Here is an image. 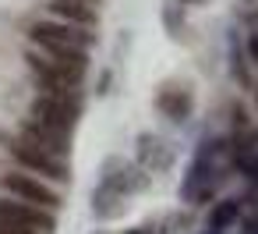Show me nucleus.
<instances>
[{
  "label": "nucleus",
  "instance_id": "nucleus-7",
  "mask_svg": "<svg viewBox=\"0 0 258 234\" xmlns=\"http://www.w3.org/2000/svg\"><path fill=\"white\" fill-rule=\"evenodd\" d=\"M50 15L57 22H68V25H92L96 22V8L92 4H75V0H53L50 4Z\"/></svg>",
  "mask_w": 258,
  "mask_h": 234
},
{
  "label": "nucleus",
  "instance_id": "nucleus-11",
  "mask_svg": "<svg viewBox=\"0 0 258 234\" xmlns=\"http://www.w3.org/2000/svg\"><path fill=\"white\" fill-rule=\"evenodd\" d=\"M247 50H251V57H254V64H258V36H251V43H247Z\"/></svg>",
  "mask_w": 258,
  "mask_h": 234
},
{
  "label": "nucleus",
  "instance_id": "nucleus-3",
  "mask_svg": "<svg viewBox=\"0 0 258 234\" xmlns=\"http://www.w3.org/2000/svg\"><path fill=\"white\" fill-rule=\"evenodd\" d=\"M75 117H78V100L75 96H64V92H43L32 103V114H29L32 124H43V128L64 131V135H71Z\"/></svg>",
  "mask_w": 258,
  "mask_h": 234
},
{
  "label": "nucleus",
  "instance_id": "nucleus-14",
  "mask_svg": "<svg viewBox=\"0 0 258 234\" xmlns=\"http://www.w3.org/2000/svg\"><path fill=\"white\" fill-rule=\"evenodd\" d=\"M184 4H198V0H184Z\"/></svg>",
  "mask_w": 258,
  "mask_h": 234
},
{
  "label": "nucleus",
  "instance_id": "nucleus-13",
  "mask_svg": "<svg viewBox=\"0 0 258 234\" xmlns=\"http://www.w3.org/2000/svg\"><path fill=\"white\" fill-rule=\"evenodd\" d=\"M75 4H92V8H96V0H75Z\"/></svg>",
  "mask_w": 258,
  "mask_h": 234
},
{
  "label": "nucleus",
  "instance_id": "nucleus-10",
  "mask_svg": "<svg viewBox=\"0 0 258 234\" xmlns=\"http://www.w3.org/2000/svg\"><path fill=\"white\" fill-rule=\"evenodd\" d=\"M0 234H43L36 227H22V223H11V220H0Z\"/></svg>",
  "mask_w": 258,
  "mask_h": 234
},
{
  "label": "nucleus",
  "instance_id": "nucleus-6",
  "mask_svg": "<svg viewBox=\"0 0 258 234\" xmlns=\"http://www.w3.org/2000/svg\"><path fill=\"white\" fill-rule=\"evenodd\" d=\"M0 220H11V223H22V227H36V230H43V234H50V227H53L50 209H39V206L22 202V199H15V195L0 202Z\"/></svg>",
  "mask_w": 258,
  "mask_h": 234
},
{
  "label": "nucleus",
  "instance_id": "nucleus-1",
  "mask_svg": "<svg viewBox=\"0 0 258 234\" xmlns=\"http://www.w3.org/2000/svg\"><path fill=\"white\" fill-rule=\"evenodd\" d=\"M29 68L39 78V89L75 96L82 71H85V54H43V50H36V54H29Z\"/></svg>",
  "mask_w": 258,
  "mask_h": 234
},
{
  "label": "nucleus",
  "instance_id": "nucleus-9",
  "mask_svg": "<svg viewBox=\"0 0 258 234\" xmlns=\"http://www.w3.org/2000/svg\"><path fill=\"white\" fill-rule=\"evenodd\" d=\"M237 213H240V202H237V199H226V202H219V206H216V213H212V227L219 230V227L233 223V220H237Z\"/></svg>",
  "mask_w": 258,
  "mask_h": 234
},
{
  "label": "nucleus",
  "instance_id": "nucleus-2",
  "mask_svg": "<svg viewBox=\"0 0 258 234\" xmlns=\"http://www.w3.org/2000/svg\"><path fill=\"white\" fill-rule=\"evenodd\" d=\"M32 43H36L43 54H85V46L92 43V36L82 32V25L36 22V25H32Z\"/></svg>",
  "mask_w": 258,
  "mask_h": 234
},
{
  "label": "nucleus",
  "instance_id": "nucleus-4",
  "mask_svg": "<svg viewBox=\"0 0 258 234\" xmlns=\"http://www.w3.org/2000/svg\"><path fill=\"white\" fill-rule=\"evenodd\" d=\"M11 153H15V160H18L22 167H29V174H36V177H50V181H68L64 156H53V153L36 149V146H29V142H15Z\"/></svg>",
  "mask_w": 258,
  "mask_h": 234
},
{
  "label": "nucleus",
  "instance_id": "nucleus-5",
  "mask_svg": "<svg viewBox=\"0 0 258 234\" xmlns=\"http://www.w3.org/2000/svg\"><path fill=\"white\" fill-rule=\"evenodd\" d=\"M4 184L11 188L15 199L32 202V206H39V209H53V206H60V195H57L50 184H43L36 174H22V170H15V174L4 177Z\"/></svg>",
  "mask_w": 258,
  "mask_h": 234
},
{
  "label": "nucleus",
  "instance_id": "nucleus-12",
  "mask_svg": "<svg viewBox=\"0 0 258 234\" xmlns=\"http://www.w3.org/2000/svg\"><path fill=\"white\" fill-rule=\"evenodd\" d=\"M247 170H251V177H258V160H254V163H251Z\"/></svg>",
  "mask_w": 258,
  "mask_h": 234
},
{
  "label": "nucleus",
  "instance_id": "nucleus-8",
  "mask_svg": "<svg viewBox=\"0 0 258 234\" xmlns=\"http://www.w3.org/2000/svg\"><path fill=\"white\" fill-rule=\"evenodd\" d=\"M159 110L170 114L173 121H184L187 110H191V96H187L184 89H163V92H159Z\"/></svg>",
  "mask_w": 258,
  "mask_h": 234
}]
</instances>
